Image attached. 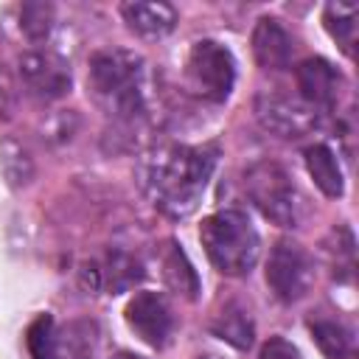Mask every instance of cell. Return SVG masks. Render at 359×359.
Returning <instances> with one entry per match:
<instances>
[{
	"label": "cell",
	"instance_id": "cell-1",
	"mask_svg": "<svg viewBox=\"0 0 359 359\" xmlns=\"http://www.w3.org/2000/svg\"><path fill=\"white\" fill-rule=\"evenodd\" d=\"M216 151L205 146L163 143L149 149L137 163V182L149 202L168 219L191 216L213 177Z\"/></svg>",
	"mask_w": 359,
	"mask_h": 359
},
{
	"label": "cell",
	"instance_id": "cell-26",
	"mask_svg": "<svg viewBox=\"0 0 359 359\" xmlns=\"http://www.w3.org/2000/svg\"><path fill=\"white\" fill-rule=\"evenodd\" d=\"M112 359H143V356H137V353H129V351H121V353H115Z\"/></svg>",
	"mask_w": 359,
	"mask_h": 359
},
{
	"label": "cell",
	"instance_id": "cell-4",
	"mask_svg": "<svg viewBox=\"0 0 359 359\" xmlns=\"http://www.w3.org/2000/svg\"><path fill=\"white\" fill-rule=\"evenodd\" d=\"M244 191L250 202L278 227H300L309 216V202L294 177L272 160H261L244 171Z\"/></svg>",
	"mask_w": 359,
	"mask_h": 359
},
{
	"label": "cell",
	"instance_id": "cell-16",
	"mask_svg": "<svg viewBox=\"0 0 359 359\" xmlns=\"http://www.w3.org/2000/svg\"><path fill=\"white\" fill-rule=\"evenodd\" d=\"M98 325L93 320H73L56 331V359H95Z\"/></svg>",
	"mask_w": 359,
	"mask_h": 359
},
{
	"label": "cell",
	"instance_id": "cell-8",
	"mask_svg": "<svg viewBox=\"0 0 359 359\" xmlns=\"http://www.w3.org/2000/svg\"><path fill=\"white\" fill-rule=\"evenodd\" d=\"M126 325L135 331V337L151 348H165L174 337V311L168 300L160 292H137L126 309H123Z\"/></svg>",
	"mask_w": 359,
	"mask_h": 359
},
{
	"label": "cell",
	"instance_id": "cell-22",
	"mask_svg": "<svg viewBox=\"0 0 359 359\" xmlns=\"http://www.w3.org/2000/svg\"><path fill=\"white\" fill-rule=\"evenodd\" d=\"M20 28L31 42L48 39L53 28V6L48 3H25L20 8Z\"/></svg>",
	"mask_w": 359,
	"mask_h": 359
},
{
	"label": "cell",
	"instance_id": "cell-25",
	"mask_svg": "<svg viewBox=\"0 0 359 359\" xmlns=\"http://www.w3.org/2000/svg\"><path fill=\"white\" fill-rule=\"evenodd\" d=\"M11 107H14V81H11L8 70L0 65V121L8 118Z\"/></svg>",
	"mask_w": 359,
	"mask_h": 359
},
{
	"label": "cell",
	"instance_id": "cell-23",
	"mask_svg": "<svg viewBox=\"0 0 359 359\" xmlns=\"http://www.w3.org/2000/svg\"><path fill=\"white\" fill-rule=\"evenodd\" d=\"M331 238H334V244H325V247L331 255L334 275H342L348 280L353 275V236L348 227H337V230H331Z\"/></svg>",
	"mask_w": 359,
	"mask_h": 359
},
{
	"label": "cell",
	"instance_id": "cell-12",
	"mask_svg": "<svg viewBox=\"0 0 359 359\" xmlns=\"http://www.w3.org/2000/svg\"><path fill=\"white\" fill-rule=\"evenodd\" d=\"M252 53L264 70H283L294 56V39L280 20L261 17L252 31Z\"/></svg>",
	"mask_w": 359,
	"mask_h": 359
},
{
	"label": "cell",
	"instance_id": "cell-17",
	"mask_svg": "<svg viewBox=\"0 0 359 359\" xmlns=\"http://www.w3.org/2000/svg\"><path fill=\"white\" fill-rule=\"evenodd\" d=\"M309 331L328 359H351L353 356V331L345 323L320 317V320L309 323Z\"/></svg>",
	"mask_w": 359,
	"mask_h": 359
},
{
	"label": "cell",
	"instance_id": "cell-6",
	"mask_svg": "<svg viewBox=\"0 0 359 359\" xmlns=\"http://www.w3.org/2000/svg\"><path fill=\"white\" fill-rule=\"evenodd\" d=\"M311 283H314V261L306 252V247H300L292 238L278 241L266 258V286L272 289V294L283 303H294L306 297Z\"/></svg>",
	"mask_w": 359,
	"mask_h": 359
},
{
	"label": "cell",
	"instance_id": "cell-3",
	"mask_svg": "<svg viewBox=\"0 0 359 359\" xmlns=\"http://www.w3.org/2000/svg\"><path fill=\"white\" fill-rule=\"evenodd\" d=\"M199 238L210 264L230 278L247 275L261 252V238L241 210H216L205 216L199 224Z\"/></svg>",
	"mask_w": 359,
	"mask_h": 359
},
{
	"label": "cell",
	"instance_id": "cell-9",
	"mask_svg": "<svg viewBox=\"0 0 359 359\" xmlns=\"http://www.w3.org/2000/svg\"><path fill=\"white\" fill-rule=\"evenodd\" d=\"M20 79L39 101H56L70 90V67L53 50H28L20 56Z\"/></svg>",
	"mask_w": 359,
	"mask_h": 359
},
{
	"label": "cell",
	"instance_id": "cell-7",
	"mask_svg": "<svg viewBox=\"0 0 359 359\" xmlns=\"http://www.w3.org/2000/svg\"><path fill=\"white\" fill-rule=\"evenodd\" d=\"M317 115L320 112L314 107H309L300 98L283 95V93H261L255 98V118L275 137L297 140L309 135L317 126Z\"/></svg>",
	"mask_w": 359,
	"mask_h": 359
},
{
	"label": "cell",
	"instance_id": "cell-27",
	"mask_svg": "<svg viewBox=\"0 0 359 359\" xmlns=\"http://www.w3.org/2000/svg\"><path fill=\"white\" fill-rule=\"evenodd\" d=\"M196 359H219V356H213V353H205V356H196Z\"/></svg>",
	"mask_w": 359,
	"mask_h": 359
},
{
	"label": "cell",
	"instance_id": "cell-24",
	"mask_svg": "<svg viewBox=\"0 0 359 359\" xmlns=\"http://www.w3.org/2000/svg\"><path fill=\"white\" fill-rule=\"evenodd\" d=\"M258 359H303V356H300V351H297L289 339L272 337V339L261 348V356H258Z\"/></svg>",
	"mask_w": 359,
	"mask_h": 359
},
{
	"label": "cell",
	"instance_id": "cell-18",
	"mask_svg": "<svg viewBox=\"0 0 359 359\" xmlns=\"http://www.w3.org/2000/svg\"><path fill=\"white\" fill-rule=\"evenodd\" d=\"M356 17H359L356 3H328L323 11V22L328 34L348 56H353V45H356Z\"/></svg>",
	"mask_w": 359,
	"mask_h": 359
},
{
	"label": "cell",
	"instance_id": "cell-20",
	"mask_svg": "<svg viewBox=\"0 0 359 359\" xmlns=\"http://www.w3.org/2000/svg\"><path fill=\"white\" fill-rule=\"evenodd\" d=\"M25 345H28L31 359H56V323L50 314H39L28 325Z\"/></svg>",
	"mask_w": 359,
	"mask_h": 359
},
{
	"label": "cell",
	"instance_id": "cell-5",
	"mask_svg": "<svg viewBox=\"0 0 359 359\" xmlns=\"http://www.w3.org/2000/svg\"><path fill=\"white\" fill-rule=\"evenodd\" d=\"M185 84L205 101H224L236 84V59L216 39H199L185 59Z\"/></svg>",
	"mask_w": 359,
	"mask_h": 359
},
{
	"label": "cell",
	"instance_id": "cell-19",
	"mask_svg": "<svg viewBox=\"0 0 359 359\" xmlns=\"http://www.w3.org/2000/svg\"><path fill=\"white\" fill-rule=\"evenodd\" d=\"M213 331L236 348H250L252 345V320L238 303H227L213 317Z\"/></svg>",
	"mask_w": 359,
	"mask_h": 359
},
{
	"label": "cell",
	"instance_id": "cell-2",
	"mask_svg": "<svg viewBox=\"0 0 359 359\" xmlns=\"http://www.w3.org/2000/svg\"><path fill=\"white\" fill-rule=\"evenodd\" d=\"M87 90L104 115L121 126H137L149 115V70L135 50H95L87 67Z\"/></svg>",
	"mask_w": 359,
	"mask_h": 359
},
{
	"label": "cell",
	"instance_id": "cell-21",
	"mask_svg": "<svg viewBox=\"0 0 359 359\" xmlns=\"http://www.w3.org/2000/svg\"><path fill=\"white\" fill-rule=\"evenodd\" d=\"M0 165H3V174L11 185H25L34 174V163H31L28 151L14 140H6L0 146Z\"/></svg>",
	"mask_w": 359,
	"mask_h": 359
},
{
	"label": "cell",
	"instance_id": "cell-15",
	"mask_svg": "<svg viewBox=\"0 0 359 359\" xmlns=\"http://www.w3.org/2000/svg\"><path fill=\"white\" fill-rule=\"evenodd\" d=\"M306 168L314 180V185L325 194V196H342L345 191V180H342V168H339V160L337 154L331 151V146L325 143H314L309 146L306 151Z\"/></svg>",
	"mask_w": 359,
	"mask_h": 359
},
{
	"label": "cell",
	"instance_id": "cell-10",
	"mask_svg": "<svg viewBox=\"0 0 359 359\" xmlns=\"http://www.w3.org/2000/svg\"><path fill=\"white\" fill-rule=\"evenodd\" d=\"M137 280H143V266L135 255L129 252H121V250H112L107 252L104 258L98 261H90L84 269H81V283L84 289L90 292H109V294H118V292H126L132 289Z\"/></svg>",
	"mask_w": 359,
	"mask_h": 359
},
{
	"label": "cell",
	"instance_id": "cell-11",
	"mask_svg": "<svg viewBox=\"0 0 359 359\" xmlns=\"http://www.w3.org/2000/svg\"><path fill=\"white\" fill-rule=\"evenodd\" d=\"M342 76L339 70L325 62V59H306L297 65V90H300V101H306L309 107L320 109H331L339 101L342 93Z\"/></svg>",
	"mask_w": 359,
	"mask_h": 359
},
{
	"label": "cell",
	"instance_id": "cell-14",
	"mask_svg": "<svg viewBox=\"0 0 359 359\" xmlns=\"http://www.w3.org/2000/svg\"><path fill=\"white\" fill-rule=\"evenodd\" d=\"M160 266H163V280L171 292L182 294L185 300H196L199 294V275L194 269V264L188 261V255L174 244L165 241L163 255H160Z\"/></svg>",
	"mask_w": 359,
	"mask_h": 359
},
{
	"label": "cell",
	"instance_id": "cell-13",
	"mask_svg": "<svg viewBox=\"0 0 359 359\" xmlns=\"http://www.w3.org/2000/svg\"><path fill=\"white\" fill-rule=\"evenodd\" d=\"M121 17L143 39H160L177 25V8L168 3H121Z\"/></svg>",
	"mask_w": 359,
	"mask_h": 359
}]
</instances>
